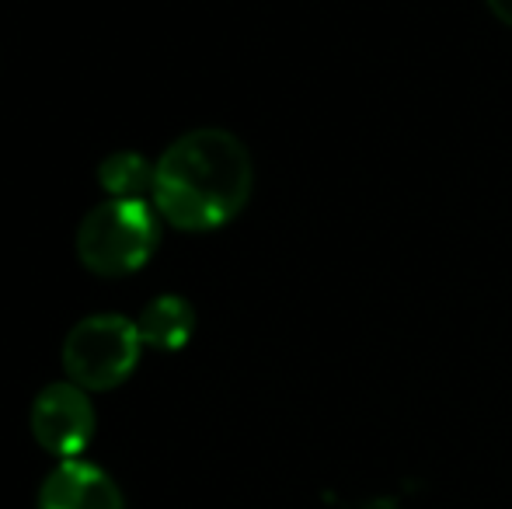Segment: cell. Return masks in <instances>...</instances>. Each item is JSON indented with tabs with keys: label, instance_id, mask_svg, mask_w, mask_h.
<instances>
[{
	"label": "cell",
	"instance_id": "cell-7",
	"mask_svg": "<svg viewBox=\"0 0 512 509\" xmlns=\"http://www.w3.org/2000/svg\"><path fill=\"white\" fill-rule=\"evenodd\" d=\"M154 171L157 164H150L136 150H115L98 164V185L112 199H143L154 192Z\"/></svg>",
	"mask_w": 512,
	"mask_h": 509
},
{
	"label": "cell",
	"instance_id": "cell-1",
	"mask_svg": "<svg viewBox=\"0 0 512 509\" xmlns=\"http://www.w3.org/2000/svg\"><path fill=\"white\" fill-rule=\"evenodd\" d=\"M255 168L227 129H192L161 154L154 171V210L178 231H216L248 206Z\"/></svg>",
	"mask_w": 512,
	"mask_h": 509
},
{
	"label": "cell",
	"instance_id": "cell-4",
	"mask_svg": "<svg viewBox=\"0 0 512 509\" xmlns=\"http://www.w3.org/2000/svg\"><path fill=\"white\" fill-rule=\"evenodd\" d=\"M28 426L46 454L74 461L88 450L98 419L84 387H77L74 381H56L35 394Z\"/></svg>",
	"mask_w": 512,
	"mask_h": 509
},
{
	"label": "cell",
	"instance_id": "cell-2",
	"mask_svg": "<svg viewBox=\"0 0 512 509\" xmlns=\"http://www.w3.org/2000/svg\"><path fill=\"white\" fill-rule=\"evenodd\" d=\"M161 227L143 199H108L77 227V258L95 276H126L150 262Z\"/></svg>",
	"mask_w": 512,
	"mask_h": 509
},
{
	"label": "cell",
	"instance_id": "cell-3",
	"mask_svg": "<svg viewBox=\"0 0 512 509\" xmlns=\"http://www.w3.org/2000/svg\"><path fill=\"white\" fill-rule=\"evenodd\" d=\"M140 328L122 314H91L63 342V370L84 391H112L140 367Z\"/></svg>",
	"mask_w": 512,
	"mask_h": 509
},
{
	"label": "cell",
	"instance_id": "cell-8",
	"mask_svg": "<svg viewBox=\"0 0 512 509\" xmlns=\"http://www.w3.org/2000/svg\"><path fill=\"white\" fill-rule=\"evenodd\" d=\"M485 4H488V11L502 21V25L512 28V0H485Z\"/></svg>",
	"mask_w": 512,
	"mask_h": 509
},
{
	"label": "cell",
	"instance_id": "cell-6",
	"mask_svg": "<svg viewBox=\"0 0 512 509\" xmlns=\"http://www.w3.org/2000/svg\"><path fill=\"white\" fill-rule=\"evenodd\" d=\"M136 328H140L143 346L157 349V353H178L182 346H189L192 332H196V311L185 297L164 293L143 307Z\"/></svg>",
	"mask_w": 512,
	"mask_h": 509
},
{
	"label": "cell",
	"instance_id": "cell-5",
	"mask_svg": "<svg viewBox=\"0 0 512 509\" xmlns=\"http://www.w3.org/2000/svg\"><path fill=\"white\" fill-rule=\"evenodd\" d=\"M35 509H126V499L105 468L74 457L42 478Z\"/></svg>",
	"mask_w": 512,
	"mask_h": 509
}]
</instances>
